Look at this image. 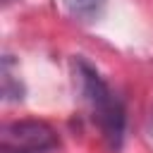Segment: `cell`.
<instances>
[{"instance_id":"obj_1","label":"cell","mask_w":153,"mask_h":153,"mask_svg":"<svg viewBox=\"0 0 153 153\" xmlns=\"http://www.w3.org/2000/svg\"><path fill=\"white\" fill-rule=\"evenodd\" d=\"M74 88L79 93L81 105L86 108L91 122L98 127L100 136L108 141L112 151H120L124 139V108L117 93L108 86L103 74L84 57L72 60Z\"/></svg>"},{"instance_id":"obj_2","label":"cell","mask_w":153,"mask_h":153,"mask_svg":"<svg viewBox=\"0 0 153 153\" xmlns=\"http://www.w3.org/2000/svg\"><path fill=\"white\" fill-rule=\"evenodd\" d=\"M57 134L48 122L41 120H17L7 122L0 131L2 153H50L57 148Z\"/></svg>"},{"instance_id":"obj_3","label":"cell","mask_w":153,"mask_h":153,"mask_svg":"<svg viewBox=\"0 0 153 153\" xmlns=\"http://www.w3.org/2000/svg\"><path fill=\"white\" fill-rule=\"evenodd\" d=\"M110 0H62L65 10L79 22H98Z\"/></svg>"},{"instance_id":"obj_4","label":"cell","mask_w":153,"mask_h":153,"mask_svg":"<svg viewBox=\"0 0 153 153\" xmlns=\"http://www.w3.org/2000/svg\"><path fill=\"white\" fill-rule=\"evenodd\" d=\"M10 67H12V65H10V60L5 57V60H2V98H5V100H22V98H24V86L12 79L14 74H12Z\"/></svg>"}]
</instances>
